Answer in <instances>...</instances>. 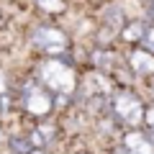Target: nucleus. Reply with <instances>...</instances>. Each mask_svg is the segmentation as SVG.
Here are the masks:
<instances>
[{
	"label": "nucleus",
	"instance_id": "nucleus-1",
	"mask_svg": "<svg viewBox=\"0 0 154 154\" xmlns=\"http://www.w3.org/2000/svg\"><path fill=\"white\" fill-rule=\"evenodd\" d=\"M41 80H44L51 90H59V93H72V90H75V72L67 64L57 62V59L41 64Z\"/></svg>",
	"mask_w": 154,
	"mask_h": 154
},
{
	"label": "nucleus",
	"instance_id": "nucleus-2",
	"mask_svg": "<svg viewBox=\"0 0 154 154\" xmlns=\"http://www.w3.org/2000/svg\"><path fill=\"white\" fill-rule=\"evenodd\" d=\"M113 113L118 116L121 121H126V123L134 126V123H139L144 118V105L134 93L121 90V93H116V98H113Z\"/></svg>",
	"mask_w": 154,
	"mask_h": 154
},
{
	"label": "nucleus",
	"instance_id": "nucleus-3",
	"mask_svg": "<svg viewBox=\"0 0 154 154\" xmlns=\"http://www.w3.org/2000/svg\"><path fill=\"white\" fill-rule=\"evenodd\" d=\"M33 44H36L38 49L49 51V54H62V51L67 49V44H69V38L54 26H38L36 31H33Z\"/></svg>",
	"mask_w": 154,
	"mask_h": 154
},
{
	"label": "nucleus",
	"instance_id": "nucleus-4",
	"mask_svg": "<svg viewBox=\"0 0 154 154\" xmlns=\"http://www.w3.org/2000/svg\"><path fill=\"white\" fill-rule=\"evenodd\" d=\"M26 110L31 116H46L51 110V95H46L44 90H28L26 95Z\"/></svg>",
	"mask_w": 154,
	"mask_h": 154
},
{
	"label": "nucleus",
	"instance_id": "nucleus-5",
	"mask_svg": "<svg viewBox=\"0 0 154 154\" xmlns=\"http://www.w3.org/2000/svg\"><path fill=\"white\" fill-rule=\"evenodd\" d=\"M126 152L128 154H154V144L139 131H131L126 136Z\"/></svg>",
	"mask_w": 154,
	"mask_h": 154
},
{
	"label": "nucleus",
	"instance_id": "nucleus-6",
	"mask_svg": "<svg viewBox=\"0 0 154 154\" xmlns=\"http://www.w3.org/2000/svg\"><path fill=\"white\" fill-rule=\"evenodd\" d=\"M131 67L136 72H141V75H154V54H149L144 49H136L131 54Z\"/></svg>",
	"mask_w": 154,
	"mask_h": 154
},
{
	"label": "nucleus",
	"instance_id": "nucleus-7",
	"mask_svg": "<svg viewBox=\"0 0 154 154\" xmlns=\"http://www.w3.org/2000/svg\"><path fill=\"white\" fill-rule=\"evenodd\" d=\"M108 90V82H105L103 77L98 75V72H93V75L85 77V82H82V95L88 98V95H98V93H105Z\"/></svg>",
	"mask_w": 154,
	"mask_h": 154
},
{
	"label": "nucleus",
	"instance_id": "nucleus-8",
	"mask_svg": "<svg viewBox=\"0 0 154 154\" xmlns=\"http://www.w3.org/2000/svg\"><path fill=\"white\" fill-rule=\"evenodd\" d=\"M38 8H44L46 13H62L64 11V0H36Z\"/></svg>",
	"mask_w": 154,
	"mask_h": 154
},
{
	"label": "nucleus",
	"instance_id": "nucleus-9",
	"mask_svg": "<svg viewBox=\"0 0 154 154\" xmlns=\"http://www.w3.org/2000/svg\"><path fill=\"white\" fill-rule=\"evenodd\" d=\"M105 18H108V26L113 28V31H118V28H121V21H123V18H121V11H118L116 5H110V11L105 13Z\"/></svg>",
	"mask_w": 154,
	"mask_h": 154
},
{
	"label": "nucleus",
	"instance_id": "nucleus-10",
	"mask_svg": "<svg viewBox=\"0 0 154 154\" xmlns=\"http://www.w3.org/2000/svg\"><path fill=\"white\" fill-rule=\"evenodd\" d=\"M141 33H144L141 23H131V26L123 31V38H126V41H136V38H141Z\"/></svg>",
	"mask_w": 154,
	"mask_h": 154
},
{
	"label": "nucleus",
	"instance_id": "nucleus-11",
	"mask_svg": "<svg viewBox=\"0 0 154 154\" xmlns=\"http://www.w3.org/2000/svg\"><path fill=\"white\" fill-rule=\"evenodd\" d=\"M36 131H41V134H38V136H41V141H49L54 128H51V126H41V128H36Z\"/></svg>",
	"mask_w": 154,
	"mask_h": 154
},
{
	"label": "nucleus",
	"instance_id": "nucleus-12",
	"mask_svg": "<svg viewBox=\"0 0 154 154\" xmlns=\"http://www.w3.org/2000/svg\"><path fill=\"white\" fill-rule=\"evenodd\" d=\"M11 144H13V149H21V152H28V146H26V144L21 141V139H13Z\"/></svg>",
	"mask_w": 154,
	"mask_h": 154
},
{
	"label": "nucleus",
	"instance_id": "nucleus-13",
	"mask_svg": "<svg viewBox=\"0 0 154 154\" xmlns=\"http://www.w3.org/2000/svg\"><path fill=\"white\" fill-rule=\"evenodd\" d=\"M5 90H8V80L3 75V69H0V93H5Z\"/></svg>",
	"mask_w": 154,
	"mask_h": 154
},
{
	"label": "nucleus",
	"instance_id": "nucleus-14",
	"mask_svg": "<svg viewBox=\"0 0 154 154\" xmlns=\"http://www.w3.org/2000/svg\"><path fill=\"white\" fill-rule=\"evenodd\" d=\"M146 123H149V126H154V108L146 110Z\"/></svg>",
	"mask_w": 154,
	"mask_h": 154
},
{
	"label": "nucleus",
	"instance_id": "nucleus-15",
	"mask_svg": "<svg viewBox=\"0 0 154 154\" xmlns=\"http://www.w3.org/2000/svg\"><path fill=\"white\" fill-rule=\"evenodd\" d=\"M146 44H149V49H154V31L149 33V38H146Z\"/></svg>",
	"mask_w": 154,
	"mask_h": 154
},
{
	"label": "nucleus",
	"instance_id": "nucleus-16",
	"mask_svg": "<svg viewBox=\"0 0 154 154\" xmlns=\"http://www.w3.org/2000/svg\"><path fill=\"white\" fill-rule=\"evenodd\" d=\"M116 154H128V152H126V149H118V152H116Z\"/></svg>",
	"mask_w": 154,
	"mask_h": 154
},
{
	"label": "nucleus",
	"instance_id": "nucleus-17",
	"mask_svg": "<svg viewBox=\"0 0 154 154\" xmlns=\"http://www.w3.org/2000/svg\"><path fill=\"white\" fill-rule=\"evenodd\" d=\"M31 154H41V152H31Z\"/></svg>",
	"mask_w": 154,
	"mask_h": 154
}]
</instances>
